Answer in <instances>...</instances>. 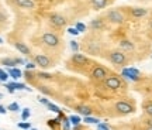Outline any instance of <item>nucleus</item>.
<instances>
[{"instance_id":"412c9836","label":"nucleus","mask_w":152,"mask_h":130,"mask_svg":"<svg viewBox=\"0 0 152 130\" xmlns=\"http://www.w3.org/2000/svg\"><path fill=\"white\" fill-rule=\"evenodd\" d=\"M30 116H31V110L28 108H24L23 109V112H21V119L26 122V120L30 119Z\"/></svg>"},{"instance_id":"b1692460","label":"nucleus","mask_w":152,"mask_h":130,"mask_svg":"<svg viewBox=\"0 0 152 130\" xmlns=\"http://www.w3.org/2000/svg\"><path fill=\"white\" fill-rule=\"evenodd\" d=\"M35 68H37V64H35V62H34V60L33 61H27V62H26V69L27 71H33V69H35Z\"/></svg>"},{"instance_id":"1a4fd4ad","label":"nucleus","mask_w":152,"mask_h":130,"mask_svg":"<svg viewBox=\"0 0 152 130\" xmlns=\"http://www.w3.org/2000/svg\"><path fill=\"white\" fill-rule=\"evenodd\" d=\"M72 62L76 65H79V66H85V65H87L89 62H90V60L87 58L85 54H80V52H73L72 54Z\"/></svg>"},{"instance_id":"c03bdc74","label":"nucleus","mask_w":152,"mask_h":130,"mask_svg":"<svg viewBox=\"0 0 152 130\" xmlns=\"http://www.w3.org/2000/svg\"><path fill=\"white\" fill-rule=\"evenodd\" d=\"M1 44H3V38L0 37V45H1Z\"/></svg>"},{"instance_id":"72a5a7b5","label":"nucleus","mask_w":152,"mask_h":130,"mask_svg":"<svg viewBox=\"0 0 152 130\" xmlns=\"http://www.w3.org/2000/svg\"><path fill=\"white\" fill-rule=\"evenodd\" d=\"M68 32H69V34H72V35H77V34H80V32L76 30V27H69V28H68Z\"/></svg>"},{"instance_id":"423d86ee","label":"nucleus","mask_w":152,"mask_h":130,"mask_svg":"<svg viewBox=\"0 0 152 130\" xmlns=\"http://www.w3.org/2000/svg\"><path fill=\"white\" fill-rule=\"evenodd\" d=\"M115 110L118 112L120 114H130L134 112V106L131 105V103L125 102V100H118V102L115 103Z\"/></svg>"},{"instance_id":"ddd939ff","label":"nucleus","mask_w":152,"mask_h":130,"mask_svg":"<svg viewBox=\"0 0 152 130\" xmlns=\"http://www.w3.org/2000/svg\"><path fill=\"white\" fill-rule=\"evenodd\" d=\"M14 48L20 52V54H23V55H31V51H30V48H28L27 45L24 43H14Z\"/></svg>"},{"instance_id":"ea45409f","label":"nucleus","mask_w":152,"mask_h":130,"mask_svg":"<svg viewBox=\"0 0 152 130\" xmlns=\"http://www.w3.org/2000/svg\"><path fill=\"white\" fill-rule=\"evenodd\" d=\"M6 112H7V109H6L3 105H0V114H4Z\"/></svg>"},{"instance_id":"a211bd4d","label":"nucleus","mask_w":152,"mask_h":130,"mask_svg":"<svg viewBox=\"0 0 152 130\" xmlns=\"http://www.w3.org/2000/svg\"><path fill=\"white\" fill-rule=\"evenodd\" d=\"M142 109L149 117H152V100H147V102L142 103Z\"/></svg>"},{"instance_id":"7c9ffc66","label":"nucleus","mask_w":152,"mask_h":130,"mask_svg":"<svg viewBox=\"0 0 152 130\" xmlns=\"http://www.w3.org/2000/svg\"><path fill=\"white\" fill-rule=\"evenodd\" d=\"M75 27H76V30H77L79 32H85V31H86V26H85L83 23H76Z\"/></svg>"},{"instance_id":"bb28decb","label":"nucleus","mask_w":152,"mask_h":130,"mask_svg":"<svg viewBox=\"0 0 152 130\" xmlns=\"http://www.w3.org/2000/svg\"><path fill=\"white\" fill-rule=\"evenodd\" d=\"M69 45H71V49L73 51V52H77V51H79V44L76 43L75 40L69 41Z\"/></svg>"},{"instance_id":"f03ea898","label":"nucleus","mask_w":152,"mask_h":130,"mask_svg":"<svg viewBox=\"0 0 152 130\" xmlns=\"http://www.w3.org/2000/svg\"><path fill=\"white\" fill-rule=\"evenodd\" d=\"M103 83H104V86L107 88V89H110V91H118L120 88H121V85H123L121 79L115 75H109L103 81Z\"/></svg>"},{"instance_id":"f8f14e48","label":"nucleus","mask_w":152,"mask_h":130,"mask_svg":"<svg viewBox=\"0 0 152 130\" xmlns=\"http://www.w3.org/2000/svg\"><path fill=\"white\" fill-rule=\"evenodd\" d=\"M75 110L79 114H83V116H92V113H93L92 108L87 106V105H77L75 108Z\"/></svg>"},{"instance_id":"a19ab883","label":"nucleus","mask_w":152,"mask_h":130,"mask_svg":"<svg viewBox=\"0 0 152 130\" xmlns=\"http://www.w3.org/2000/svg\"><path fill=\"white\" fill-rule=\"evenodd\" d=\"M145 123H147V126H152V117H149V119L145 120Z\"/></svg>"},{"instance_id":"a18cd8bd","label":"nucleus","mask_w":152,"mask_h":130,"mask_svg":"<svg viewBox=\"0 0 152 130\" xmlns=\"http://www.w3.org/2000/svg\"><path fill=\"white\" fill-rule=\"evenodd\" d=\"M149 27H151V28H152V20H151V23H149Z\"/></svg>"},{"instance_id":"4c0bfd02","label":"nucleus","mask_w":152,"mask_h":130,"mask_svg":"<svg viewBox=\"0 0 152 130\" xmlns=\"http://www.w3.org/2000/svg\"><path fill=\"white\" fill-rule=\"evenodd\" d=\"M97 130H110V129H109V126H107V125H99L97 126Z\"/></svg>"},{"instance_id":"79ce46f5","label":"nucleus","mask_w":152,"mask_h":130,"mask_svg":"<svg viewBox=\"0 0 152 130\" xmlns=\"http://www.w3.org/2000/svg\"><path fill=\"white\" fill-rule=\"evenodd\" d=\"M26 75H27V79H33V75H31V72H30V71L26 72Z\"/></svg>"},{"instance_id":"6e6552de","label":"nucleus","mask_w":152,"mask_h":130,"mask_svg":"<svg viewBox=\"0 0 152 130\" xmlns=\"http://www.w3.org/2000/svg\"><path fill=\"white\" fill-rule=\"evenodd\" d=\"M107 18H109L110 23H114V24H123L124 23V16L118 10H110L107 13Z\"/></svg>"},{"instance_id":"7ed1b4c3","label":"nucleus","mask_w":152,"mask_h":130,"mask_svg":"<svg viewBox=\"0 0 152 130\" xmlns=\"http://www.w3.org/2000/svg\"><path fill=\"white\" fill-rule=\"evenodd\" d=\"M48 20L49 23L54 26V27L56 28H61V27H65L66 26V17L65 16H62L61 13H51L48 16Z\"/></svg>"},{"instance_id":"c9c22d12","label":"nucleus","mask_w":152,"mask_h":130,"mask_svg":"<svg viewBox=\"0 0 152 130\" xmlns=\"http://www.w3.org/2000/svg\"><path fill=\"white\" fill-rule=\"evenodd\" d=\"M38 100H39V103H42V105H45V106H47V105L49 103V100L47 99V98H39Z\"/></svg>"},{"instance_id":"39448f33","label":"nucleus","mask_w":152,"mask_h":130,"mask_svg":"<svg viewBox=\"0 0 152 130\" xmlns=\"http://www.w3.org/2000/svg\"><path fill=\"white\" fill-rule=\"evenodd\" d=\"M34 62L37 64V66L42 68V69H47V68H49V66H54L51 58L47 57L45 54H37L35 57H34Z\"/></svg>"},{"instance_id":"6ab92c4d","label":"nucleus","mask_w":152,"mask_h":130,"mask_svg":"<svg viewBox=\"0 0 152 130\" xmlns=\"http://www.w3.org/2000/svg\"><path fill=\"white\" fill-rule=\"evenodd\" d=\"M0 62H1L3 65H6V66H9V68H14V66L17 65L16 58H3Z\"/></svg>"},{"instance_id":"c85d7f7f","label":"nucleus","mask_w":152,"mask_h":130,"mask_svg":"<svg viewBox=\"0 0 152 130\" xmlns=\"http://www.w3.org/2000/svg\"><path fill=\"white\" fill-rule=\"evenodd\" d=\"M69 122H71L72 125L77 126L82 122V120H80V117H79V116H71V117H69Z\"/></svg>"},{"instance_id":"4be33fe9","label":"nucleus","mask_w":152,"mask_h":130,"mask_svg":"<svg viewBox=\"0 0 152 130\" xmlns=\"http://www.w3.org/2000/svg\"><path fill=\"white\" fill-rule=\"evenodd\" d=\"M7 110H10V112H20V106H18V103L13 102L7 106Z\"/></svg>"},{"instance_id":"a878e982","label":"nucleus","mask_w":152,"mask_h":130,"mask_svg":"<svg viewBox=\"0 0 152 130\" xmlns=\"http://www.w3.org/2000/svg\"><path fill=\"white\" fill-rule=\"evenodd\" d=\"M9 72H4L3 69H0V81L1 82H7V79H9Z\"/></svg>"},{"instance_id":"393cba45","label":"nucleus","mask_w":152,"mask_h":130,"mask_svg":"<svg viewBox=\"0 0 152 130\" xmlns=\"http://www.w3.org/2000/svg\"><path fill=\"white\" fill-rule=\"evenodd\" d=\"M16 89H18V91H31L30 88H27L26 83H20V82H16Z\"/></svg>"},{"instance_id":"c756f323","label":"nucleus","mask_w":152,"mask_h":130,"mask_svg":"<svg viewBox=\"0 0 152 130\" xmlns=\"http://www.w3.org/2000/svg\"><path fill=\"white\" fill-rule=\"evenodd\" d=\"M18 127L20 129H24V130H30L31 129V123H28V122H21V123H18Z\"/></svg>"},{"instance_id":"37998d69","label":"nucleus","mask_w":152,"mask_h":130,"mask_svg":"<svg viewBox=\"0 0 152 130\" xmlns=\"http://www.w3.org/2000/svg\"><path fill=\"white\" fill-rule=\"evenodd\" d=\"M145 130H152V126H147V129Z\"/></svg>"},{"instance_id":"473e14b6","label":"nucleus","mask_w":152,"mask_h":130,"mask_svg":"<svg viewBox=\"0 0 152 130\" xmlns=\"http://www.w3.org/2000/svg\"><path fill=\"white\" fill-rule=\"evenodd\" d=\"M85 122L86 123H99V119L92 117V116H85Z\"/></svg>"},{"instance_id":"9b49d317","label":"nucleus","mask_w":152,"mask_h":130,"mask_svg":"<svg viewBox=\"0 0 152 130\" xmlns=\"http://www.w3.org/2000/svg\"><path fill=\"white\" fill-rule=\"evenodd\" d=\"M123 75H124L125 78L131 79V81H138V79H140V72H138L135 68H125V69L123 71Z\"/></svg>"},{"instance_id":"58836bf2","label":"nucleus","mask_w":152,"mask_h":130,"mask_svg":"<svg viewBox=\"0 0 152 130\" xmlns=\"http://www.w3.org/2000/svg\"><path fill=\"white\" fill-rule=\"evenodd\" d=\"M6 21V14L0 11V23H4Z\"/></svg>"},{"instance_id":"f257e3e1","label":"nucleus","mask_w":152,"mask_h":130,"mask_svg":"<svg viewBox=\"0 0 152 130\" xmlns=\"http://www.w3.org/2000/svg\"><path fill=\"white\" fill-rule=\"evenodd\" d=\"M41 40H42L44 45H47V47H49V48H56V47L61 44L59 37H58L56 34H54V32H49V31L44 32L42 37H41Z\"/></svg>"},{"instance_id":"0eeeda50","label":"nucleus","mask_w":152,"mask_h":130,"mask_svg":"<svg viewBox=\"0 0 152 130\" xmlns=\"http://www.w3.org/2000/svg\"><path fill=\"white\" fill-rule=\"evenodd\" d=\"M109 60L113 62L114 65H124L127 62V57L123 51H111L110 52Z\"/></svg>"},{"instance_id":"e433bc0d","label":"nucleus","mask_w":152,"mask_h":130,"mask_svg":"<svg viewBox=\"0 0 152 130\" xmlns=\"http://www.w3.org/2000/svg\"><path fill=\"white\" fill-rule=\"evenodd\" d=\"M16 62H17V65H26L27 61H24L23 58H16Z\"/></svg>"},{"instance_id":"4468645a","label":"nucleus","mask_w":152,"mask_h":130,"mask_svg":"<svg viewBox=\"0 0 152 130\" xmlns=\"http://www.w3.org/2000/svg\"><path fill=\"white\" fill-rule=\"evenodd\" d=\"M147 13H148L147 9H142V7H134V9H131V14H132V17H137V18L147 16Z\"/></svg>"},{"instance_id":"aec40b11","label":"nucleus","mask_w":152,"mask_h":130,"mask_svg":"<svg viewBox=\"0 0 152 130\" xmlns=\"http://www.w3.org/2000/svg\"><path fill=\"white\" fill-rule=\"evenodd\" d=\"M90 27L94 28V30H99V28H103L104 24H103V20H100V18H96V20H92L90 23Z\"/></svg>"},{"instance_id":"2f4dec72","label":"nucleus","mask_w":152,"mask_h":130,"mask_svg":"<svg viewBox=\"0 0 152 130\" xmlns=\"http://www.w3.org/2000/svg\"><path fill=\"white\" fill-rule=\"evenodd\" d=\"M38 78H41V79H51L52 75L48 74V72H39V74H38Z\"/></svg>"},{"instance_id":"f3484780","label":"nucleus","mask_w":152,"mask_h":130,"mask_svg":"<svg viewBox=\"0 0 152 130\" xmlns=\"http://www.w3.org/2000/svg\"><path fill=\"white\" fill-rule=\"evenodd\" d=\"M7 72H9V75H10L13 79H18V78H21V75H23V72L18 69V68H16V66H14V68H9Z\"/></svg>"},{"instance_id":"2eb2a0df","label":"nucleus","mask_w":152,"mask_h":130,"mask_svg":"<svg viewBox=\"0 0 152 130\" xmlns=\"http://www.w3.org/2000/svg\"><path fill=\"white\" fill-rule=\"evenodd\" d=\"M109 3V0H92V6L94 10H102Z\"/></svg>"},{"instance_id":"49530a36","label":"nucleus","mask_w":152,"mask_h":130,"mask_svg":"<svg viewBox=\"0 0 152 130\" xmlns=\"http://www.w3.org/2000/svg\"><path fill=\"white\" fill-rule=\"evenodd\" d=\"M30 130H37V129H34V127H33V129H30Z\"/></svg>"},{"instance_id":"9d476101","label":"nucleus","mask_w":152,"mask_h":130,"mask_svg":"<svg viewBox=\"0 0 152 130\" xmlns=\"http://www.w3.org/2000/svg\"><path fill=\"white\" fill-rule=\"evenodd\" d=\"M13 3L20 7V9H26V10H33L35 9V1L34 0H13Z\"/></svg>"},{"instance_id":"20e7f679","label":"nucleus","mask_w":152,"mask_h":130,"mask_svg":"<svg viewBox=\"0 0 152 130\" xmlns=\"http://www.w3.org/2000/svg\"><path fill=\"white\" fill-rule=\"evenodd\" d=\"M90 76H92L93 81H102L103 82L104 79L109 76V72H107V69H106L104 66H102V65H96V66L92 69Z\"/></svg>"},{"instance_id":"cd10ccee","label":"nucleus","mask_w":152,"mask_h":130,"mask_svg":"<svg viewBox=\"0 0 152 130\" xmlns=\"http://www.w3.org/2000/svg\"><path fill=\"white\" fill-rule=\"evenodd\" d=\"M6 88H7V91L10 93H13L16 91V82H9V83H6Z\"/></svg>"},{"instance_id":"f704fd0d","label":"nucleus","mask_w":152,"mask_h":130,"mask_svg":"<svg viewBox=\"0 0 152 130\" xmlns=\"http://www.w3.org/2000/svg\"><path fill=\"white\" fill-rule=\"evenodd\" d=\"M47 88H48V86H44V85H39V86H38V89H39L41 92H44V93H47V95H49L51 92H49V91L47 89Z\"/></svg>"},{"instance_id":"5701e85b","label":"nucleus","mask_w":152,"mask_h":130,"mask_svg":"<svg viewBox=\"0 0 152 130\" xmlns=\"http://www.w3.org/2000/svg\"><path fill=\"white\" fill-rule=\"evenodd\" d=\"M47 108L51 110V112H55V113H61V109L56 106V105H54V103H51L49 102L48 105H47Z\"/></svg>"},{"instance_id":"dca6fc26","label":"nucleus","mask_w":152,"mask_h":130,"mask_svg":"<svg viewBox=\"0 0 152 130\" xmlns=\"http://www.w3.org/2000/svg\"><path fill=\"white\" fill-rule=\"evenodd\" d=\"M120 48L123 51H132L134 49V44L128 41V40H123V41H120Z\"/></svg>"}]
</instances>
